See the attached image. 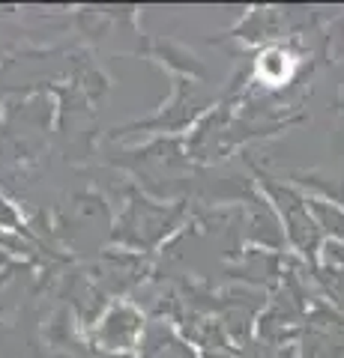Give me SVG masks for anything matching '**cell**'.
Segmentation results:
<instances>
[{
    "label": "cell",
    "mask_w": 344,
    "mask_h": 358,
    "mask_svg": "<svg viewBox=\"0 0 344 358\" xmlns=\"http://www.w3.org/2000/svg\"><path fill=\"white\" fill-rule=\"evenodd\" d=\"M294 72V57L287 51H279V48H273V51H266L263 57L258 60V78L266 84H284L287 78H291Z\"/></svg>",
    "instance_id": "obj_1"
}]
</instances>
